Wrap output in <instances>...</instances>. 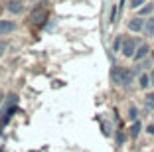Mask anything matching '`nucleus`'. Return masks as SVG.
Masks as SVG:
<instances>
[{"instance_id": "1", "label": "nucleus", "mask_w": 154, "mask_h": 152, "mask_svg": "<svg viewBox=\"0 0 154 152\" xmlns=\"http://www.w3.org/2000/svg\"><path fill=\"white\" fill-rule=\"evenodd\" d=\"M136 49H138V48H136V40H132V38H125V40H122L121 51H122L125 57H134Z\"/></svg>"}, {"instance_id": "2", "label": "nucleus", "mask_w": 154, "mask_h": 152, "mask_svg": "<svg viewBox=\"0 0 154 152\" xmlns=\"http://www.w3.org/2000/svg\"><path fill=\"white\" fill-rule=\"evenodd\" d=\"M144 22H146V20H142V18L128 20V30H131V32H144Z\"/></svg>"}, {"instance_id": "3", "label": "nucleus", "mask_w": 154, "mask_h": 152, "mask_svg": "<svg viewBox=\"0 0 154 152\" xmlns=\"http://www.w3.org/2000/svg\"><path fill=\"white\" fill-rule=\"evenodd\" d=\"M148 54H150L148 44H140V45H138V49H136V54H134V59H136V61H142Z\"/></svg>"}, {"instance_id": "4", "label": "nucleus", "mask_w": 154, "mask_h": 152, "mask_svg": "<svg viewBox=\"0 0 154 152\" xmlns=\"http://www.w3.org/2000/svg\"><path fill=\"white\" fill-rule=\"evenodd\" d=\"M16 30V24L10 22V20H0V34L4 36V34H10V32Z\"/></svg>"}, {"instance_id": "5", "label": "nucleus", "mask_w": 154, "mask_h": 152, "mask_svg": "<svg viewBox=\"0 0 154 152\" xmlns=\"http://www.w3.org/2000/svg\"><path fill=\"white\" fill-rule=\"evenodd\" d=\"M125 71H127L125 67H115V69H113V73H111V75H113V81H115V83L122 85V79H125Z\"/></svg>"}, {"instance_id": "6", "label": "nucleus", "mask_w": 154, "mask_h": 152, "mask_svg": "<svg viewBox=\"0 0 154 152\" xmlns=\"http://www.w3.org/2000/svg\"><path fill=\"white\" fill-rule=\"evenodd\" d=\"M8 10H10L12 14H20V12L24 10V6H22V2H20V0H10Z\"/></svg>"}, {"instance_id": "7", "label": "nucleus", "mask_w": 154, "mask_h": 152, "mask_svg": "<svg viewBox=\"0 0 154 152\" xmlns=\"http://www.w3.org/2000/svg\"><path fill=\"white\" fill-rule=\"evenodd\" d=\"M144 34L146 36H154V16L144 22Z\"/></svg>"}, {"instance_id": "8", "label": "nucleus", "mask_w": 154, "mask_h": 152, "mask_svg": "<svg viewBox=\"0 0 154 152\" xmlns=\"http://www.w3.org/2000/svg\"><path fill=\"white\" fill-rule=\"evenodd\" d=\"M138 81H140V83H138V85H140V89H146L148 85H152V83H150V73H142Z\"/></svg>"}, {"instance_id": "9", "label": "nucleus", "mask_w": 154, "mask_h": 152, "mask_svg": "<svg viewBox=\"0 0 154 152\" xmlns=\"http://www.w3.org/2000/svg\"><path fill=\"white\" fill-rule=\"evenodd\" d=\"M132 77H134V71L127 69V71H125V79H122V85H125V87H128V85L132 83Z\"/></svg>"}, {"instance_id": "10", "label": "nucleus", "mask_w": 154, "mask_h": 152, "mask_svg": "<svg viewBox=\"0 0 154 152\" xmlns=\"http://www.w3.org/2000/svg\"><path fill=\"white\" fill-rule=\"evenodd\" d=\"M136 116H138V109H136L134 105H131V107H128V119H131L132 123H136Z\"/></svg>"}, {"instance_id": "11", "label": "nucleus", "mask_w": 154, "mask_h": 152, "mask_svg": "<svg viewBox=\"0 0 154 152\" xmlns=\"http://www.w3.org/2000/svg\"><path fill=\"white\" fill-rule=\"evenodd\" d=\"M144 103H146V107L152 111V109H154V93H148V95H146V97H144Z\"/></svg>"}, {"instance_id": "12", "label": "nucleus", "mask_w": 154, "mask_h": 152, "mask_svg": "<svg viewBox=\"0 0 154 152\" xmlns=\"http://www.w3.org/2000/svg\"><path fill=\"white\" fill-rule=\"evenodd\" d=\"M138 132H140V123H134V125L131 126V136H132V138H136Z\"/></svg>"}, {"instance_id": "13", "label": "nucleus", "mask_w": 154, "mask_h": 152, "mask_svg": "<svg viewBox=\"0 0 154 152\" xmlns=\"http://www.w3.org/2000/svg\"><path fill=\"white\" fill-rule=\"evenodd\" d=\"M121 48H122V38H117V40H115V44H113V49H115V51H119Z\"/></svg>"}, {"instance_id": "14", "label": "nucleus", "mask_w": 154, "mask_h": 152, "mask_svg": "<svg viewBox=\"0 0 154 152\" xmlns=\"http://www.w3.org/2000/svg\"><path fill=\"white\" fill-rule=\"evenodd\" d=\"M146 0H131V8H138V6H142Z\"/></svg>"}, {"instance_id": "15", "label": "nucleus", "mask_w": 154, "mask_h": 152, "mask_svg": "<svg viewBox=\"0 0 154 152\" xmlns=\"http://www.w3.org/2000/svg\"><path fill=\"white\" fill-rule=\"evenodd\" d=\"M6 48H8V44H6L4 40H0V57L4 55V51H6Z\"/></svg>"}, {"instance_id": "16", "label": "nucleus", "mask_w": 154, "mask_h": 152, "mask_svg": "<svg viewBox=\"0 0 154 152\" xmlns=\"http://www.w3.org/2000/svg\"><path fill=\"white\" fill-rule=\"evenodd\" d=\"M150 12H152V6H150V4H148V6H144V8L140 10V14H142V16H144V14H150Z\"/></svg>"}, {"instance_id": "17", "label": "nucleus", "mask_w": 154, "mask_h": 152, "mask_svg": "<svg viewBox=\"0 0 154 152\" xmlns=\"http://www.w3.org/2000/svg\"><path fill=\"white\" fill-rule=\"evenodd\" d=\"M146 132H148V134H152V136H154V123H152V125H148V126H146Z\"/></svg>"}, {"instance_id": "18", "label": "nucleus", "mask_w": 154, "mask_h": 152, "mask_svg": "<svg viewBox=\"0 0 154 152\" xmlns=\"http://www.w3.org/2000/svg\"><path fill=\"white\" fill-rule=\"evenodd\" d=\"M150 83H152V85H154V69H152V71H150Z\"/></svg>"}, {"instance_id": "19", "label": "nucleus", "mask_w": 154, "mask_h": 152, "mask_svg": "<svg viewBox=\"0 0 154 152\" xmlns=\"http://www.w3.org/2000/svg\"><path fill=\"white\" fill-rule=\"evenodd\" d=\"M0 12H2V6H0Z\"/></svg>"}, {"instance_id": "20", "label": "nucleus", "mask_w": 154, "mask_h": 152, "mask_svg": "<svg viewBox=\"0 0 154 152\" xmlns=\"http://www.w3.org/2000/svg\"><path fill=\"white\" fill-rule=\"evenodd\" d=\"M0 152H4V150H0Z\"/></svg>"}]
</instances>
